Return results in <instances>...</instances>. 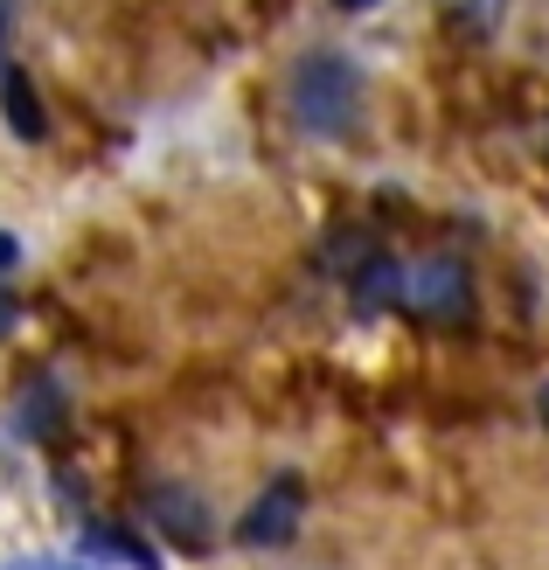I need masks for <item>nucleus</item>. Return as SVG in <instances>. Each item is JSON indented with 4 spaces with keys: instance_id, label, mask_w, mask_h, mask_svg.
<instances>
[{
    "instance_id": "obj_4",
    "label": "nucleus",
    "mask_w": 549,
    "mask_h": 570,
    "mask_svg": "<svg viewBox=\"0 0 549 570\" xmlns=\"http://www.w3.org/2000/svg\"><path fill=\"white\" fill-rule=\"evenodd\" d=\"M154 515H160V529L175 535L182 550H209V522H202V508H195L188 494H160V501H154Z\"/></svg>"
},
{
    "instance_id": "obj_3",
    "label": "nucleus",
    "mask_w": 549,
    "mask_h": 570,
    "mask_svg": "<svg viewBox=\"0 0 549 570\" xmlns=\"http://www.w3.org/2000/svg\"><path fill=\"white\" fill-rule=\"evenodd\" d=\"M0 111H8V126L21 139H42L49 119H42V98H36V83H28L21 70H8V83H0Z\"/></svg>"
},
{
    "instance_id": "obj_6",
    "label": "nucleus",
    "mask_w": 549,
    "mask_h": 570,
    "mask_svg": "<svg viewBox=\"0 0 549 570\" xmlns=\"http://www.w3.org/2000/svg\"><path fill=\"white\" fill-rule=\"evenodd\" d=\"M0 265H14V244L8 237H0Z\"/></svg>"
},
{
    "instance_id": "obj_2",
    "label": "nucleus",
    "mask_w": 549,
    "mask_h": 570,
    "mask_svg": "<svg viewBox=\"0 0 549 570\" xmlns=\"http://www.w3.org/2000/svg\"><path fill=\"white\" fill-rule=\"evenodd\" d=\"M300 522V488H272L265 501L244 515V543H285Z\"/></svg>"
},
{
    "instance_id": "obj_8",
    "label": "nucleus",
    "mask_w": 549,
    "mask_h": 570,
    "mask_svg": "<svg viewBox=\"0 0 549 570\" xmlns=\"http://www.w3.org/2000/svg\"><path fill=\"white\" fill-rule=\"evenodd\" d=\"M542 411H549V404H542Z\"/></svg>"
},
{
    "instance_id": "obj_7",
    "label": "nucleus",
    "mask_w": 549,
    "mask_h": 570,
    "mask_svg": "<svg viewBox=\"0 0 549 570\" xmlns=\"http://www.w3.org/2000/svg\"><path fill=\"white\" fill-rule=\"evenodd\" d=\"M341 8H369V0H341Z\"/></svg>"
},
{
    "instance_id": "obj_5",
    "label": "nucleus",
    "mask_w": 549,
    "mask_h": 570,
    "mask_svg": "<svg viewBox=\"0 0 549 570\" xmlns=\"http://www.w3.org/2000/svg\"><path fill=\"white\" fill-rule=\"evenodd\" d=\"M424 313H439V321H452V313H467V278L459 272H439L424 293Z\"/></svg>"
},
{
    "instance_id": "obj_1",
    "label": "nucleus",
    "mask_w": 549,
    "mask_h": 570,
    "mask_svg": "<svg viewBox=\"0 0 549 570\" xmlns=\"http://www.w3.org/2000/svg\"><path fill=\"white\" fill-rule=\"evenodd\" d=\"M349 105H355V77L341 70V63H327V56H313V63L300 70V111H306L313 126L334 132L341 119H349Z\"/></svg>"
}]
</instances>
